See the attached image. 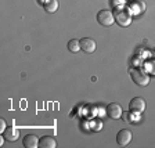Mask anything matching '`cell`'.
<instances>
[{
    "label": "cell",
    "mask_w": 155,
    "mask_h": 148,
    "mask_svg": "<svg viewBox=\"0 0 155 148\" xmlns=\"http://www.w3.org/2000/svg\"><path fill=\"white\" fill-rule=\"evenodd\" d=\"M97 22L103 26H112L115 24V15L110 10H101L97 13Z\"/></svg>",
    "instance_id": "cell-1"
},
{
    "label": "cell",
    "mask_w": 155,
    "mask_h": 148,
    "mask_svg": "<svg viewBox=\"0 0 155 148\" xmlns=\"http://www.w3.org/2000/svg\"><path fill=\"white\" fill-rule=\"evenodd\" d=\"M115 15V22L119 26H129L132 24V14L126 10H116V13L114 14Z\"/></svg>",
    "instance_id": "cell-2"
},
{
    "label": "cell",
    "mask_w": 155,
    "mask_h": 148,
    "mask_svg": "<svg viewBox=\"0 0 155 148\" xmlns=\"http://www.w3.org/2000/svg\"><path fill=\"white\" fill-rule=\"evenodd\" d=\"M130 75H132V79L136 84H139L141 87H145L150 83V76L145 72L139 71V69H132L130 71Z\"/></svg>",
    "instance_id": "cell-3"
},
{
    "label": "cell",
    "mask_w": 155,
    "mask_h": 148,
    "mask_svg": "<svg viewBox=\"0 0 155 148\" xmlns=\"http://www.w3.org/2000/svg\"><path fill=\"white\" fill-rule=\"evenodd\" d=\"M145 107H147L145 100L141 98V97H134V98H132V101L129 103V110L132 111V112L137 113V115H140V113L144 112Z\"/></svg>",
    "instance_id": "cell-4"
},
{
    "label": "cell",
    "mask_w": 155,
    "mask_h": 148,
    "mask_svg": "<svg viewBox=\"0 0 155 148\" xmlns=\"http://www.w3.org/2000/svg\"><path fill=\"white\" fill-rule=\"evenodd\" d=\"M105 111H107V115L110 116L111 119H114V120L120 119V118H122V113H123L122 107H120L118 103H111V104H108V107H107Z\"/></svg>",
    "instance_id": "cell-5"
},
{
    "label": "cell",
    "mask_w": 155,
    "mask_h": 148,
    "mask_svg": "<svg viewBox=\"0 0 155 148\" xmlns=\"http://www.w3.org/2000/svg\"><path fill=\"white\" fill-rule=\"evenodd\" d=\"M133 136H132V132L127 129H122L119 130V133L116 134V143H118V145H120V147H126V145H129L130 141H132Z\"/></svg>",
    "instance_id": "cell-6"
},
{
    "label": "cell",
    "mask_w": 155,
    "mask_h": 148,
    "mask_svg": "<svg viewBox=\"0 0 155 148\" xmlns=\"http://www.w3.org/2000/svg\"><path fill=\"white\" fill-rule=\"evenodd\" d=\"M96 47H97V43H96V40H94V39H91V38L81 39V48L83 50L84 53L91 54V53L96 51Z\"/></svg>",
    "instance_id": "cell-7"
},
{
    "label": "cell",
    "mask_w": 155,
    "mask_h": 148,
    "mask_svg": "<svg viewBox=\"0 0 155 148\" xmlns=\"http://www.w3.org/2000/svg\"><path fill=\"white\" fill-rule=\"evenodd\" d=\"M3 137L7 140V141L13 143V141H17L19 137V132L17 127H14V126H8L6 130H4L3 133Z\"/></svg>",
    "instance_id": "cell-8"
},
{
    "label": "cell",
    "mask_w": 155,
    "mask_h": 148,
    "mask_svg": "<svg viewBox=\"0 0 155 148\" xmlns=\"http://www.w3.org/2000/svg\"><path fill=\"white\" fill-rule=\"evenodd\" d=\"M39 147L40 148H55L57 147V140L51 136H43L39 139Z\"/></svg>",
    "instance_id": "cell-9"
},
{
    "label": "cell",
    "mask_w": 155,
    "mask_h": 148,
    "mask_svg": "<svg viewBox=\"0 0 155 148\" xmlns=\"http://www.w3.org/2000/svg\"><path fill=\"white\" fill-rule=\"evenodd\" d=\"M129 10L132 11L133 14H136V15H139V14H141L143 11L145 10V4L143 0H134V2H132L129 6Z\"/></svg>",
    "instance_id": "cell-10"
},
{
    "label": "cell",
    "mask_w": 155,
    "mask_h": 148,
    "mask_svg": "<svg viewBox=\"0 0 155 148\" xmlns=\"http://www.w3.org/2000/svg\"><path fill=\"white\" fill-rule=\"evenodd\" d=\"M22 144L26 148H36V147H39V139L35 134H26L24 137Z\"/></svg>",
    "instance_id": "cell-11"
},
{
    "label": "cell",
    "mask_w": 155,
    "mask_h": 148,
    "mask_svg": "<svg viewBox=\"0 0 155 148\" xmlns=\"http://www.w3.org/2000/svg\"><path fill=\"white\" fill-rule=\"evenodd\" d=\"M58 6H60V3H58V0H47L45 3V10H46V13H48V14H53V13H55L58 10Z\"/></svg>",
    "instance_id": "cell-12"
},
{
    "label": "cell",
    "mask_w": 155,
    "mask_h": 148,
    "mask_svg": "<svg viewBox=\"0 0 155 148\" xmlns=\"http://www.w3.org/2000/svg\"><path fill=\"white\" fill-rule=\"evenodd\" d=\"M68 50H69L71 53H79V50H82L81 48V40H76V39L69 40V42H68Z\"/></svg>",
    "instance_id": "cell-13"
},
{
    "label": "cell",
    "mask_w": 155,
    "mask_h": 148,
    "mask_svg": "<svg viewBox=\"0 0 155 148\" xmlns=\"http://www.w3.org/2000/svg\"><path fill=\"white\" fill-rule=\"evenodd\" d=\"M137 113H134V112H132V111H129V112H123L122 113V116H123V119H125V122H127V123H134V120L137 119Z\"/></svg>",
    "instance_id": "cell-14"
},
{
    "label": "cell",
    "mask_w": 155,
    "mask_h": 148,
    "mask_svg": "<svg viewBox=\"0 0 155 148\" xmlns=\"http://www.w3.org/2000/svg\"><path fill=\"white\" fill-rule=\"evenodd\" d=\"M91 130L93 132H98V130H101L103 129V122L101 120H98V119H96V120H91Z\"/></svg>",
    "instance_id": "cell-15"
},
{
    "label": "cell",
    "mask_w": 155,
    "mask_h": 148,
    "mask_svg": "<svg viewBox=\"0 0 155 148\" xmlns=\"http://www.w3.org/2000/svg\"><path fill=\"white\" fill-rule=\"evenodd\" d=\"M7 129V126H6V120L2 118L0 119V133H4V130Z\"/></svg>",
    "instance_id": "cell-16"
},
{
    "label": "cell",
    "mask_w": 155,
    "mask_h": 148,
    "mask_svg": "<svg viewBox=\"0 0 155 148\" xmlns=\"http://www.w3.org/2000/svg\"><path fill=\"white\" fill-rule=\"evenodd\" d=\"M114 3H115V6H119V4L125 3V0H114Z\"/></svg>",
    "instance_id": "cell-17"
}]
</instances>
